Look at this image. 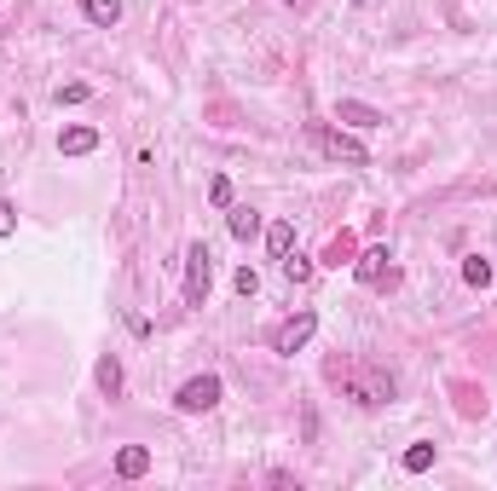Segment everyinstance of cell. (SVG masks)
I'll return each instance as SVG.
<instances>
[{
  "label": "cell",
  "mask_w": 497,
  "mask_h": 491,
  "mask_svg": "<svg viewBox=\"0 0 497 491\" xmlns=\"http://www.w3.org/2000/svg\"><path fill=\"white\" fill-rule=\"evenodd\" d=\"M58 151L64 156H87V151H99V133L93 128H64L58 133Z\"/></svg>",
  "instance_id": "ba28073f"
},
{
  "label": "cell",
  "mask_w": 497,
  "mask_h": 491,
  "mask_svg": "<svg viewBox=\"0 0 497 491\" xmlns=\"http://www.w3.org/2000/svg\"><path fill=\"white\" fill-rule=\"evenodd\" d=\"M93 376H99V387L111 393V399L122 393V359H116V353H104V359H99V370H93Z\"/></svg>",
  "instance_id": "7c38bea8"
},
{
  "label": "cell",
  "mask_w": 497,
  "mask_h": 491,
  "mask_svg": "<svg viewBox=\"0 0 497 491\" xmlns=\"http://www.w3.org/2000/svg\"><path fill=\"white\" fill-rule=\"evenodd\" d=\"M226 226H232V237L237 243H249V237H261V214H254V208H232V214H226Z\"/></svg>",
  "instance_id": "8fae6325"
},
{
  "label": "cell",
  "mask_w": 497,
  "mask_h": 491,
  "mask_svg": "<svg viewBox=\"0 0 497 491\" xmlns=\"http://www.w3.org/2000/svg\"><path fill=\"white\" fill-rule=\"evenodd\" d=\"M209 289H214V254H209V243H191L186 249V306H203Z\"/></svg>",
  "instance_id": "6da1fadb"
},
{
  "label": "cell",
  "mask_w": 497,
  "mask_h": 491,
  "mask_svg": "<svg viewBox=\"0 0 497 491\" xmlns=\"http://www.w3.org/2000/svg\"><path fill=\"white\" fill-rule=\"evenodd\" d=\"M463 284L468 289H486L492 284V261H486V254H468V261H463Z\"/></svg>",
  "instance_id": "4fadbf2b"
},
{
  "label": "cell",
  "mask_w": 497,
  "mask_h": 491,
  "mask_svg": "<svg viewBox=\"0 0 497 491\" xmlns=\"http://www.w3.org/2000/svg\"><path fill=\"white\" fill-rule=\"evenodd\" d=\"M261 289V278H254V266H237V295H254Z\"/></svg>",
  "instance_id": "d6986e66"
},
{
  "label": "cell",
  "mask_w": 497,
  "mask_h": 491,
  "mask_svg": "<svg viewBox=\"0 0 497 491\" xmlns=\"http://www.w3.org/2000/svg\"><path fill=\"white\" fill-rule=\"evenodd\" d=\"M93 87H87V81H70V87H58L53 98H58V104H81V98H87Z\"/></svg>",
  "instance_id": "e0dca14e"
},
{
  "label": "cell",
  "mask_w": 497,
  "mask_h": 491,
  "mask_svg": "<svg viewBox=\"0 0 497 491\" xmlns=\"http://www.w3.org/2000/svg\"><path fill=\"white\" fill-rule=\"evenodd\" d=\"M428 469H434V445H428V439H417V445L405 451V474H428Z\"/></svg>",
  "instance_id": "5bb4252c"
},
{
  "label": "cell",
  "mask_w": 497,
  "mask_h": 491,
  "mask_svg": "<svg viewBox=\"0 0 497 491\" xmlns=\"http://www.w3.org/2000/svg\"><path fill=\"white\" fill-rule=\"evenodd\" d=\"M387 261H393V254H387L382 243H370V249L353 261V278H359V284H382V278H387Z\"/></svg>",
  "instance_id": "8992f818"
},
{
  "label": "cell",
  "mask_w": 497,
  "mask_h": 491,
  "mask_svg": "<svg viewBox=\"0 0 497 491\" xmlns=\"http://www.w3.org/2000/svg\"><path fill=\"white\" fill-rule=\"evenodd\" d=\"M174 404H179L186 416H203V411H214V404H220V376H191V382L174 393Z\"/></svg>",
  "instance_id": "3957f363"
},
{
  "label": "cell",
  "mask_w": 497,
  "mask_h": 491,
  "mask_svg": "<svg viewBox=\"0 0 497 491\" xmlns=\"http://www.w3.org/2000/svg\"><path fill=\"white\" fill-rule=\"evenodd\" d=\"M319 145L335 156V162H353V168H365V162H370V151L353 139V133H342V128H319Z\"/></svg>",
  "instance_id": "277c9868"
},
{
  "label": "cell",
  "mask_w": 497,
  "mask_h": 491,
  "mask_svg": "<svg viewBox=\"0 0 497 491\" xmlns=\"http://www.w3.org/2000/svg\"><path fill=\"white\" fill-rule=\"evenodd\" d=\"M342 261H353V237H335L330 249H324V266H342Z\"/></svg>",
  "instance_id": "2e32d148"
},
{
  "label": "cell",
  "mask_w": 497,
  "mask_h": 491,
  "mask_svg": "<svg viewBox=\"0 0 497 491\" xmlns=\"http://www.w3.org/2000/svg\"><path fill=\"white\" fill-rule=\"evenodd\" d=\"M277 266H284V278H289V284H307V278H312V261H307V254H295V249H289Z\"/></svg>",
  "instance_id": "9a60e30c"
},
{
  "label": "cell",
  "mask_w": 497,
  "mask_h": 491,
  "mask_svg": "<svg viewBox=\"0 0 497 491\" xmlns=\"http://www.w3.org/2000/svg\"><path fill=\"white\" fill-rule=\"evenodd\" d=\"M81 18L111 29V23H122V0H81Z\"/></svg>",
  "instance_id": "9c48e42d"
},
{
  "label": "cell",
  "mask_w": 497,
  "mask_h": 491,
  "mask_svg": "<svg viewBox=\"0 0 497 491\" xmlns=\"http://www.w3.org/2000/svg\"><path fill=\"white\" fill-rule=\"evenodd\" d=\"M335 121H342V128H359V133H370V128H382V110L376 104H359V98H342V104H335Z\"/></svg>",
  "instance_id": "5b68a950"
},
{
  "label": "cell",
  "mask_w": 497,
  "mask_h": 491,
  "mask_svg": "<svg viewBox=\"0 0 497 491\" xmlns=\"http://www.w3.org/2000/svg\"><path fill=\"white\" fill-rule=\"evenodd\" d=\"M289 249H295V226H289V220H272V226H266V254L284 261Z\"/></svg>",
  "instance_id": "30bf717a"
},
{
  "label": "cell",
  "mask_w": 497,
  "mask_h": 491,
  "mask_svg": "<svg viewBox=\"0 0 497 491\" xmlns=\"http://www.w3.org/2000/svg\"><path fill=\"white\" fill-rule=\"evenodd\" d=\"M209 203H214V208H232V179H214V186H209Z\"/></svg>",
  "instance_id": "ac0fdd59"
},
{
  "label": "cell",
  "mask_w": 497,
  "mask_h": 491,
  "mask_svg": "<svg viewBox=\"0 0 497 491\" xmlns=\"http://www.w3.org/2000/svg\"><path fill=\"white\" fill-rule=\"evenodd\" d=\"M12 231H18V208L0 203V237H12Z\"/></svg>",
  "instance_id": "ffe728a7"
},
{
  "label": "cell",
  "mask_w": 497,
  "mask_h": 491,
  "mask_svg": "<svg viewBox=\"0 0 497 491\" xmlns=\"http://www.w3.org/2000/svg\"><path fill=\"white\" fill-rule=\"evenodd\" d=\"M0 35H6V6H0Z\"/></svg>",
  "instance_id": "44dd1931"
},
{
  "label": "cell",
  "mask_w": 497,
  "mask_h": 491,
  "mask_svg": "<svg viewBox=\"0 0 497 491\" xmlns=\"http://www.w3.org/2000/svg\"><path fill=\"white\" fill-rule=\"evenodd\" d=\"M312 329H319V312H295V318H284V324L272 329V353H284V359H295L301 347L312 341Z\"/></svg>",
  "instance_id": "7a4b0ae2"
},
{
  "label": "cell",
  "mask_w": 497,
  "mask_h": 491,
  "mask_svg": "<svg viewBox=\"0 0 497 491\" xmlns=\"http://www.w3.org/2000/svg\"><path fill=\"white\" fill-rule=\"evenodd\" d=\"M116 474H122V480H145V474H151V451H145V445H122V451H116Z\"/></svg>",
  "instance_id": "52a82bcc"
}]
</instances>
